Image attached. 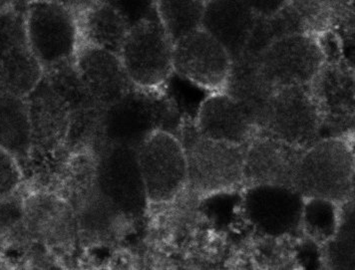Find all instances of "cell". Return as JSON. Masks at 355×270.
<instances>
[{
    "label": "cell",
    "mask_w": 355,
    "mask_h": 270,
    "mask_svg": "<svg viewBox=\"0 0 355 270\" xmlns=\"http://www.w3.org/2000/svg\"><path fill=\"white\" fill-rule=\"evenodd\" d=\"M258 17H268L281 12L290 0H243Z\"/></svg>",
    "instance_id": "484cf974"
},
{
    "label": "cell",
    "mask_w": 355,
    "mask_h": 270,
    "mask_svg": "<svg viewBox=\"0 0 355 270\" xmlns=\"http://www.w3.org/2000/svg\"><path fill=\"white\" fill-rule=\"evenodd\" d=\"M304 199L295 188L252 186L243 197V210L252 226L270 237H283L302 224Z\"/></svg>",
    "instance_id": "5bb4252c"
},
{
    "label": "cell",
    "mask_w": 355,
    "mask_h": 270,
    "mask_svg": "<svg viewBox=\"0 0 355 270\" xmlns=\"http://www.w3.org/2000/svg\"><path fill=\"white\" fill-rule=\"evenodd\" d=\"M129 28L121 15L102 0L84 9L80 15L82 42L118 55Z\"/></svg>",
    "instance_id": "d6986e66"
},
{
    "label": "cell",
    "mask_w": 355,
    "mask_h": 270,
    "mask_svg": "<svg viewBox=\"0 0 355 270\" xmlns=\"http://www.w3.org/2000/svg\"><path fill=\"white\" fill-rule=\"evenodd\" d=\"M119 57L135 87L158 90L174 73L173 42L158 17L130 27Z\"/></svg>",
    "instance_id": "8992f818"
},
{
    "label": "cell",
    "mask_w": 355,
    "mask_h": 270,
    "mask_svg": "<svg viewBox=\"0 0 355 270\" xmlns=\"http://www.w3.org/2000/svg\"><path fill=\"white\" fill-rule=\"evenodd\" d=\"M43 78L53 88L57 94L64 99L71 113L99 106L90 96L85 85L82 82L75 66V60L45 70Z\"/></svg>",
    "instance_id": "7402d4cb"
},
{
    "label": "cell",
    "mask_w": 355,
    "mask_h": 270,
    "mask_svg": "<svg viewBox=\"0 0 355 270\" xmlns=\"http://www.w3.org/2000/svg\"><path fill=\"white\" fill-rule=\"evenodd\" d=\"M75 66L90 96L103 108L112 105L135 87L119 55L109 50L82 42Z\"/></svg>",
    "instance_id": "2e32d148"
},
{
    "label": "cell",
    "mask_w": 355,
    "mask_h": 270,
    "mask_svg": "<svg viewBox=\"0 0 355 270\" xmlns=\"http://www.w3.org/2000/svg\"><path fill=\"white\" fill-rule=\"evenodd\" d=\"M25 100L31 133V150L28 156L46 158L66 155L64 147L71 110L64 99L42 78Z\"/></svg>",
    "instance_id": "4fadbf2b"
},
{
    "label": "cell",
    "mask_w": 355,
    "mask_h": 270,
    "mask_svg": "<svg viewBox=\"0 0 355 270\" xmlns=\"http://www.w3.org/2000/svg\"><path fill=\"white\" fill-rule=\"evenodd\" d=\"M24 176L17 159L0 147V199L18 192L24 181Z\"/></svg>",
    "instance_id": "d4e9b609"
},
{
    "label": "cell",
    "mask_w": 355,
    "mask_h": 270,
    "mask_svg": "<svg viewBox=\"0 0 355 270\" xmlns=\"http://www.w3.org/2000/svg\"><path fill=\"white\" fill-rule=\"evenodd\" d=\"M257 17L243 0H206L201 27L224 45L234 61L247 46Z\"/></svg>",
    "instance_id": "ac0fdd59"
},
{
    "label": "cell",
    "mask_w": 355,
    "mask_h": 270,
    "mask_svg": "<svg viewBox=\"0 0 355 270\" xmlns=\"http://www.w3.org/2000/svg\"><path fill=\"white\" fill-rule=\"evenodd\" d=\"M170 117L169 104L158 90L134 87L104 109L103 147L125 146L137 150L154 132L165 129Z\"/></svg>",
    "instance_id": "5b68a950"
},
{
    "label": "cell",
    "mask_w": 355,
    "mask_h": 270,
    "mask_svg": "<svg viewBox=\"0 0 355 270\" xmlns=\"http://www.w3.org/2000/svg\"><path fill=\"white\" fill-rule=\"evenodd\" d=\"M304 151L258 132L245 146L243 183L248 188L263 185L293 188L295 168Z\"/></svg>",
    "instance_id": "9a60e30c"
},
{
    "label": "cell",
    "mask_w": 355,
    "mask_h": 270,
    "mask_svg": "<svg viewBox=\"0 0 355 270\" xmlns=\"http://www.w3.org/2000/svg\"><path fill=\"white\" fill-rule=\"evenodd\" d=\"M24 17L29 46L43 72L75 60L82 43L76 9L58 0H28Z\"/></svg>",
    "instance_id": "7a4b0ae2"
},
{
    "label": "cell",
    "mask_w": 355,
    "mask_h": 270,
    "mask_svg": "<svg viewBox=\"0 0 355 270\" xmlns=\"http://www.w3.org/2000/svg\"><path fill=\"white\" fill-rule=\"evenodd\" d=\"M185 151L188 183L195 194L207 197L231 192L243 185L247 145L230 144L205 137L187 126L180 140Z\"/></svg>",
    "instance_id": "3957f363"
},
{
    "label": "cell",
    "mask_w": 355,
    "mask_h": 270,
    "mask_svg": "<svg viewBox=\"0 0 355 270\" xmlns=\"http://www.w3.org/2000/svg\"><path fill=\"white\" fill-rule=\"evenodd\" d=\"M0 147L18 162L26 160L31 150V123L26 100L0 96Z\"/></svg>",
    "instance_id": "ffe728a7"
},
{
    "label": "cell",
    "mask_w": 355,
    "mask_h": 270,
    "mask_svg": "<svg viewBox=\"0 0 355 270\" xmlns=\"http://www.w3.org/2000/svg\"><path fill=\"white\" fill-rule=\"evenodd\" d=\"M22 226L29 242L57 251L72 247L79 237L72 206L54 192L40 190L24 197Z\"/></svg>",
    "instance_id": "7c38bea8"
},
{
    "label": "cell",
    "mask_w": 355,
    "mask_h": 270,
    "mask_svg": "<svg viewBox=\"0 0 355 270\" xmlns=\"http://www.w3.org/2000/svg\"><path fill=\"white\" fill-rule=\"evenodd\" d=\"M43 74L27 40L24 6H8L0 12V96L26 98Z\"/></svg>",
    "instance_id": "52a82bcc"
},
{
    "label": "cell",
    "mask_w": 355,
    "mask_h": 270,
    "mask_svg": "<svg viewBox=\"0 0 355 270\" xmlns=\"http://www.w3.org/2000/svg\"><path fill=\"white\" fill-rule=\"evenodd\" d=\"M322 124V110L309 86L282 88L270 97L259 132L306 150L320 140Z\"/></svg>",
    "instance_id": "ba28073f"
},
{
    "label": "cell",
    "mask_w": 355,
    "mask_h": 270,
    "mask_svg": "<svg viewBox=\"0 0 355 270\" xmlns=\"http://www.w3.org/2000/svg\"><path fill=\"white\" fill-rule=\"evenodd\" d=\"M115 9L127 22L129 27L144 21L149 18L158 17L156 0H102Z\"/></svg>",
    "instance_id": "cb8c5ba5"
},
{
    "label": "cell",
    "mask_w": 355,
    "mask_h": 270,
    "mask_svg": "<svg viewBox=\"0 0 355 270\" xmlns=\"http://www.w3.org/2000/svg\"><path fill=\"white\" fill-rule=\"evenodd\" d=\"M206 0H156L159 20L173 43L201 27Z\"/></svg>",
    "instance_id": "44dd1931"
},
{
    "label": "cell",
    "mask_w": 355,
    "mask_h": 270,
    "mask_svg": "<svg viewBox=\"0 0 355 270\" xmlns=\"http://www.w3.org/2000/svg\"><path fill=\"white\" fill-rule=\"evenodd\" d=\"M245 57V56H240ZM252 60L261 82L272 92L282 88L311 86L324 65V53L307 33L286 34L270 42Z\"/></svg>",
    "instance_id": "277c9868"
},
{
    "label": "cell",
    "mask_w": 355,
    "mask_h": 270,
    "mask_svg": "<svg viewBox=\"0 0 355 270\" xmlns=\"http://www.w3.org/2000/svg\"><path fill=\"white\" fill-rule=\"evenodd\" d=\"M137 156L149 203L176 199L188 183L185 151L179 138L165 129L154 132L139 146Z\"/></svg>",
    "instance_id": "9c48e42d"
},
{
    "label": "cell",
    "mask_w": 355,
    "mask_h": 270,
    "mask_svg": "<svg viewBox=\"0 0 355 270\" xmlns=\"http://www.w3.org/2000/svg\"><path fill=\"white\" fill-rule=\"evenodd\" d=\"M194 127L205 137L240 146L259 132L243 106L225 92H216L202 102Z\"/></svg>",
    "instance_id": "e0dca14e"
},
{
    "label": "cell",
    "mask_w": 355,
    "mask_h": 270,
    "mask_svg": "<svg viewBox=\"0 0 355 270\" xmlns=\"http://www.w3.org/2000/svg\"><path fill=\"white\" fill-rule=\"evenodd\" d=\"M96 156L97 186L111 205L125 219L144 215L149 201L137 150L104 146Z\"/></svg>",
    "instance_id": "30bf717a"
},
{
    "label": "cell",
    "mask_w": 355,
    "mask_h": 270,
    "mask_svg": "<svg viewBox=\"0 0 355 270\" xmlns=\"http://www.w3.org/2000/svg\"><path fill=\"white\" fill-rule=\"evenodd\" d=\"M233 67L224 45L200 27L173 43L175 73L198 87L223 92Z\"/></svg>",
    "instance_id": "8fae6325"
},
{
    "label": "cell",
    "mask_w": 355,
    "mask_h": 270,
    "mask_svg": "<svg viewBox=\"0 0 355 270\" xmlns=\"http://www.w3.org/2000/svg\"><path fill=\"white\" fill-rule=\"evenodd\" d=\"M354 155L340 138L318 140L302 152L293 188L304 199L334 204L347 201L354 192Z\"/></svg>",
    "instance_id": "6da1fadb"
},
{
    "label": "cell",
    "mask_w": 355,
    "mask_h": 270,
    "mask_svg": "<svg viewBox=\"0 0 355 270\" xmlns=\"http://www.w3.org/2000/svg\"><path fill=\"white\" fill-rule=\"evenodd\" d=\"M24 197L19 190L0 199V244L21 224Z\"/></svg>",
    "instance_id": "603a6c76"
}]
</instances>
